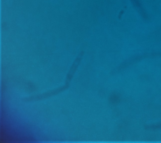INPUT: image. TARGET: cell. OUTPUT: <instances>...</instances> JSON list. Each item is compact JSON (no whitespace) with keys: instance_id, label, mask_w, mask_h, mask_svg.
<instances>
[{"instance_id":"2","label":"cell","mask_w":161,"mask_h":143,"mask_svg":"<svg viewBox=\"0 0 161 143\" xmlns=\"http://www.w3.org/2000/svg\"><path fill=\"white\" fill-rule=\"evenodd\" d=\"M131 1H132L138 8H141V4H140V3H139V1L138 0H131Z\"/></svg>"},{"instance_id":"1","label":"cell","mask_w":161,"mask_h":143,"mask_svg":"<svg viewBox=\"0 0 161 143\" xmlns=\"http://www.w3.org/2000/svg\"><path fill=\"white\" fill-rule=\"evenodd\" d=\"M145 129L147 130H161V123L153 125H148L145 126Z\"/></svg>"}]
</instances>
